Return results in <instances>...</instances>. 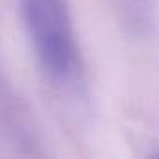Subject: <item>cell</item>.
Instances as JSON below:
<instances>
[{"instance_id": "6da1fadb", "label": "cell", "mask_w": 159, "mask_h": 159, "mask_svg": "<svg viewBox=\"0 0 159 159\" xmlns=\"http://www.w3.org/2000/svg\"><path fill=\"white\" fill-rule=\"evenodd\" d=\"M19 11L45 79L64 94H81L84 62L67 0H19Z\"/></svg>"}, {"instance_id": "7a4b0ae2", "label": "cell", "mask_w": 159, "mask_h": 159, "mask_svg": "<svg viewBox=\"0 0 159 159\" xmlns=\"http://www.w3.org/2000/svg\"><path fill=\"white\" fill-rule=\"evenodd\" d=\"M0 144L2 153L10 157H43L41 137L36 120L15 88L2 81L0 92Z\"/></svg>"}]
</instances>
